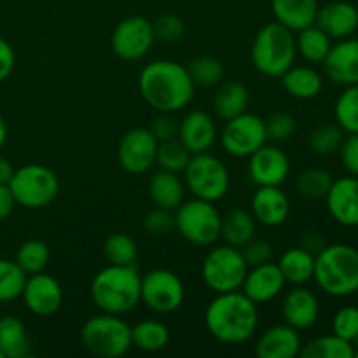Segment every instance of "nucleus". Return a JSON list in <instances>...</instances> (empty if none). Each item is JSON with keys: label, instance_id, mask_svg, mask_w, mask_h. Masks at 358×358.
Masks as SVG:
<instances>
[{"label": "nucleus", "instance_id": "1", "mask_svg": "<svg viewBox=\"0 0 358 358\" xmlns=\"http://www.w3.org/2000/svg\"><path fill=\"white\" fill-rule=\"evenodd\" d=\"M138 87L147 105L163 114L184 110L196 93L187 66L171 59H154L143 66Z\"/></svg>", "mask_w": 358, "mask_h": 358}, {"label": "nucleus", "instance_id": "2", "mask_svg": "<svg viewBox=\"0 0 358 358\" xmlns=\"http://www.w3.org/2000/svg\"><path fill=\"white\" fill-rule=\"evenodd\" d=\"M257 304L241 290L217 294L205 311L206 331L224 345L247 343L257 331Z\"/></svg>", "mask_w": 358, "mask_h": 358}, {"label": "nucleus", "instance_id": "3", "mask_svg": "<svg viewBox=\"0 0 358 358\" xmlns=\"http://www.w3.org/2000/svg\"><path fill=\"white\" fill-rule=\"evenodd\" d=\"M140 276L135 264H108L94 275L91 282V299L101 313H129L140 303Z\"/></svg>", "mask_w": 358, "mask_h": 358}, {"label": "nucleus", "instance_id": "4", "mask_svg": "<svg viewBox=\"0 0 358 358\" xmlns=\"http://www.w3.org/2000/svg\"><path fill=\"white\" fill-rule=\"evenodd\" d=\"M313 280L318 289L332 297L358 292V250L352 245H325L315 255Z\"/></svg>", "mask_w": 358, "mask_h": 358}, {"label": "nucleus", "instance_id": "5", "mask_svg": "<svg viewBox=\"0 0 358 358\" xmlns=\"http://www.w3.org/2000/svg\"><path fill=\"white\" fill-rule=\"evenodd\" d=\"M250 56L259 73L280 79L296 62V35L278 21L264 24L255 34Z\"/></svg>", "mask_w": 358, "mask_h": 358}, {"label": "nucleus", "instance_id": "6", "mask_svg": "<svg viewBox=\"0 0 358 358\" xmlns=\"http://www.w3.org/2000/svg\"><path fill=\"white\" fill-rule=\"evenodd\" d=\"M80 343L91 355L119 358L126 355L133 346L131 327L119 315H94L84 322Z\"/></svg>", "mask_w": 358, "mask_h": 358}, {"label": "nucleus", "instance_id": "7", "mask_svg": "<svg viewBox=\"0 0 358 358\" xmlns=\"http://www.w3.org/2000/svg\"><path fill=\"white\" fill-rule=\"evenodd\" d=\"M222 217L212 201L192 198L175 210V231L196 247H210L220 240Z\"/></svg>", "mask_w": 358, "mask_h": 358}, {"label": "nucleus", "instance_id": "8", "mask_svg": "<svg viewBox=\"0 0 358 358\" xmlns=\"http://www.w3.org/2000/svg\"><path fill=\"white\" fill-rule=\"evenodd\" d=\"M182 173L185 191L194 198L217 203L229 191V170L219 157L210 152L192 154Z\"/></svg>", "mask_w": 358, "mask_h": 358}, {"label": "nucleus", "instance_id": "9", "mask_svg": "<svg viewBox=\"0 0 358 358\" xmlns=\"http://www.w3.org/2000/svg\"><path fill=\"white\" fill-rule=\"evenodd\" d=\"M9 187L17 205L38 210L55 201L59 192V180L49 166L30 163L14 170Z\"/></svg>", "mask_w": 358, "mask_h": 358}, {"label": "nucleus", "instance_id": "10", "mask_svg": "<svg viewBox=\"0 0 358 358\" xmlns=\"http://www.w3.org/2000/svg\"><path fill=\"white\" fill-rule=\"evenodd\" d=\"M248 273V264L240 248L224 243L206 254L201 266L203 282L215 294L240 290Z\"/></svg>", "mask_w": 358, "mask_h": 358}, {"label": "nucleus", "instance_id": "11", "mask_svg": "<svg viewBox=\"0 0 358 358\" xmlns=\"http://www.w3.org/2000/svg\"><path fill=\"white\" fill-rule=\"evenodd\" d=\"M184 283L170 269H152L142 276L140 303L145 304L147 310L159 315L173 313L184 304Z\"/></svg>", "mask_w": 358, "mask_h": 358}, {"label": "nucleus", "instance_id": "12", "mask_svg": "<svg viewBox=\"0 0 358 358\" xmlns=\"http://www.w3.org/2000/svg\"><path fill=\"white\" fill-rule=\"evenodd\" d=\"M268 142L264 119L252 112H243L229 119L220 133V143L229 156L248 157Z\"/></svg>", "mask_w": 358, "mask_h": 358}, {"label": "nucleus", "instance_id": "13", "mask_svg": "<svg viewBox=\"0 0 358 358\" xmlns=\"http://www.w3.org/2000/svg\"><path fill=\"white\" fill-rule=\"evenodd\" d=\"M156 42L152 23L143 16H129L119 21L112 31L110 45L117 58L136 62L150 51Z\"/></svg>", "mask_w": 358, "mask_h": 358}, {"label": "nucleus", "instance_id": "14", "mask_svg": "<svg viewBox=\"0 0 358 358\" xmlns=\"http://www.w3.org/2000/svg\"><path fill=\"white\" fill-rule=\"evenodd\" d=\"M157 140L149 128H133L122 135L117 147V161L131 175L147 173L156 164Z\"/></svg>", "mask_w": 358, "mask_h": 358}, {"label": "nucleus", "instance_id": "15", "mask_svg": "<svg viewBox=\"0 0 358 358\" xmlns=\"http://www.w3.org/2000/svg\"><path fill=\"white\" fill-rule=\"evenodd\" d=\"M21 299L28 311L37 317H52L63 304V289L58 280L41 271L28 275Z\"/></svg>", "mask_w": 358, "mask_h": 358}, {"label": "nucleus", "instance_id": "16", "mask_svg": "<svg viewBox=\"0 0 358 358\" xmlns=\"http://www.w3.org/2000/svg\"><path fill=\"white\" fill-rule=\"evenodd\" d=\"M289 175V156L276 145L264 143L252 156H248V177L257 187L282 185Z\"/></svg>", "mask_w": 358, "mask_h": 358}, {"label": "nucleus", "instance_id": "17", "mask_svg": "<svg viewBox=\"0 0 358 358\" xmlns=\"http://www.w3.org/2000/svg\"><path fill=\"white\" fill-rule=\"evenodd\" d=\"M285 285L287 282L278 264L271 261L255 266V268H248L240 290L259 306V304L271 303L273 299H276L283 292Z\"/></svg>", "mask_w": 358, "mask_h": 358}, {"label": "nucleus", "instance_id": "18", "mask_svg": "<svg viewBox=\"0 0 358 358\" xmlns=\"http://www.w3.org/2000/svg\"><path fill=\"white\" fill-rule=\"evenodd\" d=\"M325 205L336 222L358 227V177L336 178L325 196Z\"/></svg>", "mask_w": 358, "mask_h": 358}, {"label": "nucleus", "instance_id": "19", "mask_svg": "<svg viewBox=\"0 0 358 358\" xmlns=\"http://www.w3.org/2000/svg\"><path fill=\"white\" fill-rule=\"evenodd\" d=\"M250 213L266 227H278L290 215V199L282 185H262L252 196Z\"/></svg>", "mask_w": 358, "mask_h": 358}, {"label": "nucleus", "instance_id": "20", "mask_svg": "<svg viewBox=\"0 0 358 358\" xmlns=\"http://www.w3.org/2000/svg\"><path fill=\"white\" fill-rule=\"evenodd\" d=\"M282 317L296 331L311 329L320 317L318 297L304 285H294L282 301Z\"/></svg>", "mask_w": 358, "mask_h": 358}, {"label": "nucleus", "instance_id": "21", "mask_svg": "<svg viewBox=\"0 0 358 358\" xmlns=\"http://www.w3.org/2000/svg\"><path fill=\"white\" fill-rule=\"evenodd\" d=\"M322 65L332 83L339 86L358 84V38L346 37L332 44Z\"/></svg>", "mask_w": 358, "mask_h": 358}, {"label": "nucleus", "instance_id": "22", "mask_svg": "<svg viewBox=\"0 0 358 358\" xmlns=\"http://www.w3.org/2000/svg\"><path fill=\"white\" fill-rule=\"evenodd\" d=\"M178 140L191 154L208 152L217 140V124L205 110H191L178 121Z\"/></svg>", "mask_w": 358, "mask_h": 358}, {"label": "nucleus", "instance_id": "23", "mask_svg": "<svg viewBox=\"0 0 358 358\" xmlns=\"http://www.w3.org/2000/svg\"><path fill=\"white\" fill-rule=\"evenodd\" d=\"M315 24L325 31L331 38L352 37L358 28V9L345 0H336L318 7Z\"/></svg>", "mask_w": 358, "mask_h": 358}, {"label": "nucleus", "instance_id": "24", "mask_svg": "<svg viewBox=\"0 0 358 358\" xmlns=\"http://www.w3.org/2000/svg\"><path fill=\"white\" fill-rule=\"evenodd\" d=\"M299 331L290 325H273L262 332L255 345V355L259 358H296L301 353Z\"/></svg>", "mask_w": 358, "mask_h": 358}, {"label": "nucleus", "instance_id": "25", "mask_svg": "<svg viewBox=\"0 0 358 358\" xmlns=\"http://www.w3.org/2000/svg\"><path fill=\"white\" fill-rule=\"evenodd\" d=\"M318 7V0H271L275 21L294 34L315 24Z\"/></svg>", "mask_w": 358, "mask_h": 358}, {"label": "nucleus", "instance_id": "26", "mask_svg": "<svg viewBox=\"0 0 358 358\" xmlns=\"http://www.w3.org/2000/svg\"><path fill=\"white\" fill-rule=\"evenodd\" d=\"M180 173L161 170L150 177L149 180V196L152 203L159 208H166L175 212L182 205L185 196L184 178L178 177Z\"/></svg>", "mask_w": 358, "mask_h": 358}, {"label": "nucleus", "instance_id": "27", "mask_svg": "<svg viewBox=\"0 0 358 358\" xmlns=\"http://www.w3.org/2000/svg\"><path fill=\"white\" fill-rule=\"evenodd\" d=\"M248 103H250L248 87L238 80H226V83L222 80L213 93V112L222 121H229L247 112Z\"/></svg>", "mask_w": 358, "mask_h": 358}, {"label": "nucleus", "instance_id": "28", "mask_svg": "<svg viewBox=\"0 0 358 358\" xmlns=\"http://www.w3.org/2000/svg\"><path fill=\"white\" fill-rule=\"evenodd\" d=\"M280 79H282L283 90L297 100L317 98L324 87V77L313 66L306 65H292Z\"/></svg>", "mask_w": 358, "mask_h": 358}, {"label": "nucleus", "instance_id": "29", "mask_svg": "<svg viewBox=\"0 0 358 358\" xmlns=\"http://www.w3.org/2000/svg\"><path fill=\"white\" fill-rule=\"evenodd\" d=\"M257 229V220L254 219L248 210L233 208L222 217V226H220V238L224 243L231 247L241 248L255 238Z\"/></svg>", "mask_w": 358, "mask_h": 358}, {"label": "nucleus", "instance_id": "30", "mask_svg": "<svg viewBox=\"0 0 358 358\" xmlns=\"http://www.w3.org/2000/svg\"><path fill=\"white\" fill-rule=\"evenodd\" d=\"M278 268L283 278L290 285H304L313 280L315 255L303 247L289 248L278 259Z\"/></svg>", "mask_w": 358, "mask_h": 358}, {"label": "nucleus", "instance_id": "31", "mask_svg": "<svg viewBox=\"0 0 358 358\" xmlns=\"http://www.w3.org/2000/svg\"><path fill=\"white\" fill-rule=\"evenodd\" d=\"M0 352L3 358H24L30 355L27 327L13 315L0 318Z\"/></svg>", "mask_w": 358, "mask_h": 358}, {"label": "nucleus", "instance_id": "32", "mask_svg": "<svg viewBox=\"0 0 358 358\" xmlns=\"http://www.w3.org/2000/svg\"><path fill=\"white\" fill-rule=\"evenodd\" d=\"M131 343L142 352H161L170 343V329L159 320H142L131 327Z\"/></svg>", "mask_w": 358, "mask_h": 358}, {"label": "nucleus", "instance_id": "33", "mask_svg": "<svg viewBox=\"0 0 358 358\" xmlns=\"http://www.w3.org/2000/svg\"><path fill=\"white\" fill-rule=\"evenodd\" d=\"M332 48V38L317 24L297 31L296 49L308 63H324Z\"/></svg>", "mask_w": 358, "mask_h": 358}, {"label": "nucleus", "instance_id": "34", "mask_svg": "<svg viewBox=\"0 0 358 358\" xmlns=\"http://www.w3.org/2000/svg\"><path fill=\"white\" fill-rule=\"evenodd\" d=\"M299 355L303 358H353L355 346L353 343L346 341L332 332V334L320 336V338L303 345Z\"/></svg>", "mask_w": 358, "mask_h": 358}, {"label": "nucleus", "instance_id": "35", "mask_svg": "<svg viewBox=\"0 0 358 358\" xmlns=\"http://www.w3.org/2000/svg\"><path fill=\"white\" fill-rule=\"evenodd\" d=\"M332 182H334L332 175L324 168H308L297 175L296 191L301 198L317 201V199H325Z\"/></svg>", "mask_w": 358, "mask_h": 358}, {"label": "nucleus", "instance_id": "36", "mask_svg": "<svg viewBox=\"0 0 358 358\" xmlns=\"http://www.w3.org/2000/svg\"><path fill=\"white\" fill-rule=\"evenodd\" d=\"M187 72L194 86L217 87L224 80V65L213 56H198L187 63Z\"/></svg>", "mask_w": 358, "mask_h": 358}, {"label": "nucleus", "instance_id": "37", "mask_svg": "<svg viewBox=\"0 0 358 358\" xmlns=\"http://www.w3.org/2000/svg\"><path fill=\"white\" fill-rule=\"evenodd\" d=\"M49 259H51V252L44 241L28 240L20 245L14 261L27 275H35L48 268Z\"/></svg>", "mask_w": 358, "mask_h": 358}, {"label": "nucleus", "instance_id": "38", "mask_svg": "<svg viewBox=\"0 0 358 358\" xmlns=\"http://www.w3.org/2000/svg\"><path fill=\"white\" fill-rule=\"evenodd\" d=\"M103 255L108 264L131 266L138 257V245L129 234L114 233L105 240Z\"/></svg>", "mask_w": 358, "mask_h": 358}, {"label": "nucleus", "instance_id": "39", "mask_svg": "<svg viewBox=\"0 0 358 358\" xmlns=\"http://www.w3.org/2000/svg\"><path fill=\"white\" fill-rule=\"evenodd\" d=\"M336 124L345 133H358V84L345 86L334 105Z\"/></svg>", "mask_w": 358, "mask_h": 358}, {"label": "nucleus", "instance_id": "40", "mask_svg": "<svg viewBox=\"0 0 358 358\" xmlns=\"http://www.w3.org/2000/svg\"><path fill=\"white\" fill-rule=\"evenodd\" d=\"M28 275L16 264V261L0 259V303L21 297Z\"/></svg>", "mask_w": 358, "mask_h": 358}, {"label": "nucleus", "instance_id": "41", "mask_svg": "<svg viewBox=\"0 0 358 358\" xmlns=\"http://www.w3.org/2000/svg\"><path fill=\"white\" fill-rule=\"evenodd\" d=\"M192 154L184 147V143L178 138L166 140V142H157L156 164L161 170L173 171V173H182L187 166Z\"/></svg>", "mask_w": 358, "mask_h": 358}, {"label": "nucleus", "instance_id": "42", "mask_svg": "<svg viewBox=\"0 0 358 358\" xmlns=\"http://www.w3.org/2000/svg\"><path fill=\"white\" fill-rule=\"evenodd\" d=\"M345 131L338 124H322L310 135V149L317 156H331L341 147Z\"/></svg>", "mask_w": 358, "mask_h": 358}, {"label": "nucleus", "instance_id": "43", "mask_svg": "<svg viewBox=\"0 0 358 358\" xmlns=\"http://www.w3.org/2000/svg\"><path fill=\"white\" fill-rule=\"evenodd\" d=\"M266 124V135L268 140L273 142H283V140H289L290 136L296 133L297 129V121L290 112H273L268 119H264Z\"/></svg>", "mask_w": 358, "mask_h": 358}, {"label": "nucleus", "instance_id": "44", "mask_svg": "<svg viewBox=\"0 0 358 358\" xmlns=\"http://www.w3.org/2000/svg\"><path fill=\"white\" fill-rule=\"evenodd\" d=\"M154 37L159 42H178L185 35V23L175 14H161L152 21Z\"/></svg>", "mask_w": 358, "mask_h": 358}, {"label": "nucleus", "instance_id": "45", "mask_svg": "<svg viewBox=\"0 0 358 358\" xmlns=\"http://www.w3.org/2000/svg\"><path fill=\"white\" fill-rule=\"evenodd\" d=\"M332 332L350 343L355 341L358 336V308L352 304L339 308L332 318Z\"/></svg>", "mask_w": 358, "mask_h": 358}, {"label": "nucleus", "instance_id": "46", "mask_svg": "<svg viewBox=\"0 0 358 358\" xmlns=\"http://www.w3.org/2000/svg\"><path fill=\"white\" fill-rule=\"evenodd\" d=\"M143 229L152 236H164L175 231V213L171 210L156 206L143 217Z\"/></svg>", "mask_w": 358, "mask_h": 358}, {"label": "nucleus", "instance_id": "47", "mask_svg": "<svg viewBox=\"0 0 358 358\" xmlns=\"http://www.w3.org/2000/svg\"><path fill=\"white\" fill-rule=\"evenodd\" d=\"M243 259L247 261L248 268H255V266L266 264V262L273 261V245L268 240H250L245 247L240 248Z\"/></svg>", "mask_w": 358, "mask_h": 358}, {"label": "nucleus", "instance_id": "48", "mask_svg": "<svg viewBox=\"0 0 358 358\" xmlns=\"http://www.w3.org/2000/svg\"><path fill=\"white\" fill-rule=\"evenodd\" d=\"M149 131L152 133L157 142L173 140L178 136V121L173 117V114H163V112H159V115L150 122Z\"/></svg>", "mask_w": 358, "mask_h": 358}, {"label": "nucleus", "instance_id": "49", "mask_svg": "<svg viewBox=\"0 0 358 358\" xmlns=\"http://www.w3.org/2000/svg\"><path fill=\"white\" fill-rule=\"evenodd\" d=\"M338 152L345 170L353 177H358V133H348V136L343 138Z\"/></svg>", "mask_w": 358, "mask_h": 358}, {"label": "nucleus", "instance_id": "50", "mask_svg": "<svg viewBox=\"0 0 358 358\" xmlns=\"http://www.w3.org/2000/svg\"><path fill=\"white\" fill-rule=\"evenodd\" d=\"M14 65H16V56L13 45L0 37V83H3L13 73Z\"/></svg>", "mask_w": 358, "mask_h": 358}, {"label": "nucleus", "instance_id": "51", "mask_svg": "<svg viewBox=\"0 0 358 358\" xmlns=\"http://www.w3.org/2000/svg\"><path fill=\"white\" fill-rule=\"evenodd\" d=\"M327 245V241H325L324 234L320 233V231H315V229H310V231H304L303 236H301V245L299 247L306 248L308 252H311L313 255H317L318 252L322 250V248Z\"/></svg>", "mask_w": 358, "mask_h": 358}, {"label": "nucleus", "instance_id": "52", "mask_svg": "<svg viewBox=\"0 0 358 358\" xmlns=\"http://www.w3.org/2000/svg\"><path fill=\"white\" fill-rule=\"evenodd\" d=\"M16 205V198H14L9 184H0V222L13 215Z\"/></svg>", "mask_w": 358, "mask_h": 358}, {"label": "nucleus", "instance_id": "53", "mask_svg": "<svg viewBox=\"0 0 358 358\" xmlns=\"http://www.w3.org/2000/svg\"><path fill=\"white\" fill-rule=\"evenodd\" d=\"M14 170L16 168L13 166V163L9 159H6V157L0 156V184H9L14 175Z\"/></svg>", "mask_w": 358, "mask_h": 358}, {"label": "nucleus", "instance_id": "54", "mask_svg": "<svg viewBox=\"0 0 358 358\" xmlns=\"http://www.w3.org/2000/svg\"><path fill=\"white\" fill-rule=\"evenodd\" d=\"M6 140H7V124H6V121H3L2 115H0V149L3 147Z\"/></svg>", "mask_w": 358, "mask_h": 358}, {"label": "nucleus", "instance_id": "55", "mask_svg": "<svg viewBox=\"0 0 358 358\" xmlns=\"http://www.w3.org/2000/svg\"><path fill=\"white\" fill-rule=\"evenodd\" d=\"M353 346H355V357L353 358H358V336L355 338V341H353Z\"/></svg>", "mask_w": 358, "mask_h": 358}, {"label": "nucleus", "instance_id": "56", "mask_svg": "<svg viewBox=\"0 0 358 358\" xmlns=\"http://www.w3.org/2000/svg\"><path fill=\"white\" fill-rule=\"evenodd\" d=\"M0 358H3V355H2V352H0Z\"/></svg>", "mask_w": 358, "mask_h": 358}]
</instances>
